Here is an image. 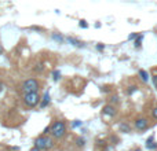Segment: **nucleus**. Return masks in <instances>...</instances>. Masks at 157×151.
Listing matches in <instances>:
<instances>
[{
  "label": "nucleus",
  "instance_id": "1",
  "mask_svg": "<svg viewBox=\"0 0 157 151\" xmlns=\"http://www.w3.org/2000/svg\"><path fill=\"white\" fill-rule=\"evenodd\" d=\"M33 147H36L37 150L40 151H47V150H51L54 147V140L52 138H48V136H39V138L35 139L33 142Z\"/></svg>",
  "mask_w": 157,
  "mask_h": 151
},
{
  "label": "nucleus",
  "instance_id": "2",
  "mask_svg": "<svg viewBox=\"0 0 157 151\" xmlns=\"http://www.w3.org/2000/svg\"><path fill=\"white\" fill-rule=\"evenodd\" d=\"M50 133L54 139H61L65 136L66 133V122L62 120H58L50 127Z\"/></svg>",
  "mask_w": 157,
  "mask_h": 151
},
{
  "label": "nucleus",
  "instance_id": "3",
  "mask_svg": "<svg viewBox=\"0 0 157 151\" xmlns=\"http://www.w3.org/2000/svg\"><path fill=\"white\" fill-rule=\"evenodd\" d=\"M39 88H40V83L33 77L25 80L21 85V89H22V92H24V95L25 94H32V92H39Z\"/></svg>",
  "mask_w": 157,
  "mask_h": 151
},
{
  "label": "nucleus",
  "instance_id": "4",
  "mask_svg": "<svg viewBox=\"0 0 157 151\" xmlns=\"http://www.w3.org/2000/svg\"><path fill=\"white\" fill-rule=\"evenodd\" d=\"M22 99H24L25 106L33 109V107H36L37 105H40L41 98H40V95H39V92H32V94H25Z\"/></svg>",
  "mask_w": 157,
  "mask_h": 151
},
{
  "label": "nucleus",
  "instance_id": "5",
  "mask_svg": "<svg viewBox=\"0 0 157 151\" xmlns=\"http://www.w3.org/2000/svg\"><path fill=\"white\" fill-rule=\"evenodd\" d=\"M134 125H135L136 131H146L147 128H149L147 118H145V117H138V118L135 120V122H134Z\"/></svg>",
  "mask_w": 157,
  "mask_h": 151
},
{
  "label": "nucleus",
  "instance_id": "6",
  "mask_svg": "<svg viewBox=\"0 0 157 151\" xmlns=\"http://www.w3.org/2000/svg\"><path fill=\"white\" fill-rule=\"evenodd\" d=\"M103 116H108V117H114L116 116V107H114L113 105H106L103 106V110H102Z\"/></svg>",
  "mask_w": 157,
  "mask_h": 151
},
{
  "label": "nucleus",
  "instance_id": "7",
  "mask_svg": "<svg viewBox=\"0 0 157 151\" xmlns=\"http://www.w3.org/2000/svg\"><path fill=\"white\" fill-rule=\"evenodd\" d=\"M50 102H51V96H50L48 91H46L43 95V98H41V100H40V109H46L47 106L50 105Z\"/></svg>",
  "mask_w": 157,
  "mask_h": 151
},
{
  "label": "nucleus",
  "instance_id": "8",
  "mask_svg": "<svg viewBox=\"0 0 157 151\" xmlns=\"http://www.w3.org/2000/svg\"><path fill=\"white\" fill-rule=\"evenodd\" d=\"M66 41H68L69 44H72V46H75V47H84V44L81 43L78 39L76 37H72V36H69V37H66Z\"/></svg>",
  "mask_w": 157,
  "mask_h": 151
},
{
  "label": "nucleus",
  "instance_id": "9",
  "mask_svg": "<svg viewBox=\"0 0 157 151\" xmlns=\"http://www.w3.org/2000/svg\"><path fill=\"white\" fill-rule=\"evenodd\" d=\"M146 149L147 150H156L157 149V143L155 142V136H150L146 140Z\"/></svg>",
  "mask_w": 157,
  "mask_h": 151
},
{
  "label": "nucleus",
  "instance_id": "10",
  "mask_svg": "<svg viewBox=\"0 0 157 151\" xmlns=\"http://www.w3.org/2000/svg\"><path fill=\"white\" fill-rule=\"evenodd\" d=\"M51 39L54 41H57L58 44H63L65 43V37H63L62 35H59V33H52L51 35Z\"/></svg>",
  "mask_w": 157,
  "mask_h": 151
},
{
  "label": "nucleus",
  "instance_id": "11",
  "mask_svg": "<svg viewBox=\"0 0 157 151\" xmlns=\"http://www.w3.org/2000/svg\"><path fill=\"white\" fill-rule=\"evenodd\" d=\"M138 76L141 77V80L144 81V83H147V81H149V73H147L146 70H144V69H141V70L138 72Z\"/></svg>",
  "mask_w": 157,
  "mask_h": 151
},
{
  "label": "nucleus",
  "instance_id": "12",
  "mask_svg": "<svg viewBox=\"0 0 157 151\" xmlns=\"http://www.w3.org/2000/svg\"><path fill=\"white\" fill-rule=\"evenodd\" d=\"M119 129H120V132H124V133H130L131 132V127L128 124H125V122H121V124H120Z\"/></svg>",
  "mask_w": 157,
  "mask_h": 151
},
{
  "label": "nucleus",
  "instance_id": "13",
  "mask_svg": "<svg viewBox=\"0 0 157 151\" xmlns=\"http://www.w3.org/2000/svg\"><path fill=\"white\" fill-rule=\"evenodd\" d=\"M142 40H144V35H138L135 37V48H139L142 44Z\"/></svg>",
  "mask_w": 157,
  "mask_h": 151
},
{
  "label": "nucleus",
  "instance_id": "14",
  "mask_svg": "<svg viewBox=\"0 0 157 151\" xmlns=\"http://www.w3.org/2000/svg\"><path fill=\"white\" fill-rule=\"evenodd\" d=\"M33 72H36V73H43L44 72V65L43 63H37V65L33 68Z\"/></svg>",
  "mask_w": 157,
  "mask_h": 151
},
{
  "label": "nucleus",
  "instance_id": "15",
  "mask_svg": "<svg viewBox=\"0 0 157 151\" xmlns=\"http://www.w3.org/2000/svg\"><path fill=\"white\" fill-rule=\"evenodd\" d=\"M51 76H52V80H54V81H58V80L61 78V72H59V70H52Z\"/></svg>",
  "mask_w": 157,
  "mask_h": 151
},
{
  "label": "nucleus",
  "instance_id": "16",
  "mask_svg": "<svg viewBox=\"0 0 157 151\" xmlns=\"http://www.w3.org/2000/svg\"><path fill=\"white\" fill-rule=\"evenodd\" d=\"M136 91H138V87L136 85H130L127 88V95H132L134 92H136Z\"/></svg>",
  "mask_w": 157,
  "mask_h": 151
},
{
  "label": "nucleus",
  "instance_id": "17",
  "mask_svg": "<svg viewBox=\"0 0 157 151\" xmlns=\"http://www.w3.org/2000/svg\"><path fill=\"white\" fill-rule=\"evenodd\" d=\"M84 144H86V140H84L83 138H77L76 139V146L77 147H84Z\"/></svg>",
  "mask_w": 157,
  "mask_h": 151
},
{
  "label": "nucleus",
  "instance_id": "18",
  "mask_svg": "<svg viewBox=\"0 0 157 151\" xmlns=\"http://www.w3.org/2000/svg\"><path fill=\"white\" fill-rule=\"evenodd\" d=\"M78 26L83 28V29H87V28H88V24H87L86 19H80V22H78Z\"/></svg>",
  "mask_w": 157,
  "mask_h": 151
},
{
  "label": "nucleus",
  "instance_id": "19",
  "mask_svg": "<svg viewBox=\"0 0 157 151\" xmlns=\"http://www.w3.org/2000/svg\"><path fill=\"white\" fill-rule=\"evenodd\" d=\"M152 116H153V118H155V120H157V107H155L152 110Z\"/></svg>",
  "mask_w": 157,
  "mask_h": 151
},
{
  "label": "nucleus",
  "instance_id": "20",
  "mask_svg": "<svg viewBox=\"0 0 157 151\" xmlns=\"http://www.w3.org/2000/svg\"><path fill=\"white\" fill-rule=\"evenodd\" d=\"M152 80H153V84H155V88L157 89V74H155L152 77Z\"/></svg>",
  "mask_w": 157,
  "mask_h": 151
},
{
  "label": "nucleus",
  "instance_id": "21",
  "mask_svg": "<svg viewBox=\"0 0 157 151\" xmlns=\"http://www.w3.org/2000/svg\"><path fill=\"white\" fill-rule=\"evenodd\" d=\"M80 125H81V121H75L73 124H72V127H73V128H77V127H80Z\"/></svg>",
  "mask_w": 157,
  "mask_h": 151
},
{
  "label": "nucleus",
  "instance_id": "22",
  "mask_svg": "<svg viewBox=\"0 0 157 151\" xmlns=\"http://www.w3.org/2000/svg\"><path fill=\"white\" fill-rule=\"evenodd\" d=\"M110 102H112V103H119V98H117V96H112Z\"/></svg>",
  "mask_w": 157,
  "mask_h": 151
},
{
  "label": "nucleus",
  "instance_id": "23",
  "mask_svg": "<svg viewBox=\"0 0 157 151\" xmlns=\"http://www.w3.org/2000/svg\"><path fill=\"white\" fill-rule=\"evenodd\" d=\"M103 48H105V46H103V44H98V46H97V50H98V51H102Z\"/></svg>",
  "mask_w": 157,
  "mask_h": 151
},
{
  "label": "nucleus",
  "instance_id": "24",
  "mask_svg": "<svg viewBox=\"0 0 157 151\" xmlns=\"http://www.w3.org/2000/svg\"><path fill=\"white\" fill-rule=\"evenodd\" d=\"M3 91H4V84L0 83V92H3Z\"/></svg>",
  "mask_w": 157,
  "mask_h": 151
},
{
  "label": "nucleus",
  "instance_id": "25",
  "mask_svg": "<svg viewBox=\"0 0 157 151\" xmlns=\"http://www.w3.org/2000/svg\"><path fill=\"white\" fill-rule=\"evenodd\" d=\"M3 52H4V47L0 44V55H3Z\"/></svg>",
  "mask_w": 157,
  "mask_h": 151
},
{
  "label": "nucleus",
  "instance_id": "26",
  "mask_svg": "<svg viewBox=\"0 0 157 151\" xmlns=\"http://www.w3.org/2000/svg\"><path fill=\"white\" fill-rule=\"evenodd\" d=\"M136 36H138V35H136V33H134V35H131L128 39H130V40H132V39H135V37H136Z\"/></svg>",
  "mask_w": 157,
  "mask_h": 151
},
{
  "label": "nucleus",
  "instance_id": "27",
  "mask_svg": "<svg viewBox=\"0 0 157 151\" xmlns=\"http://www.w3.org/2000/svg\"><path fill=\"white\" fill-rule=\"evenodd\" d=\"M32 29H33V30H43L41 28H37V26H32Z\"/></svg>",
  "mask_w": 157,
  "mask_h": 151
},
{
  "label": "nucleus",
  "instance_id": "28",
  "mask_svg": "<svg viewBox=\"0 0 157 151\" xmlns=\"http://www.w3.org/2000/svg\"><path fill=\"white\" fill-rule=\"evenodd\" d=\"M29 151H40V150H37V149H36V147H32V149H30Z\"/></svg>",
  "mask_w": 157,
  "mask_h": 151
},
{
  "label": "nucleus",
  "instance_id": "29",
  "mask_svg": "<svg viewBox=\"0 0 157 151\" xmlns=\"http://www.w3.org/2000/svg\"><path fill=\"white\" fill-rule=\"evenodd\" d=\"M134 151H141V149H136V150H134Z\"/></svg>",
  "mask_w": 157,
  "mask_h": 151
}]
</instances>
